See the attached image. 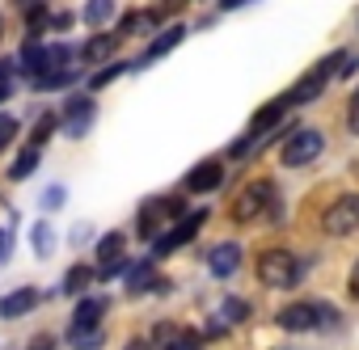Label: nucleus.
Instances as JSON below:
<instances>
[{
	"mask_svg": "<svg viewBox=\"0 0 359 350\" xmlns=\"http://www.w3.org/2000/svg\"><path fill=\"white\" fill-rule=\"evenodd\" d=\"M342 59H346V51H334L330 59H321V64H313L296 85H292V93H287V102L292 106H304V102H313L325 85H330V76H338L342 72Z\"/></svg>",
	"mask_w": 359,
	"mask_h": 350,
	"instance_id": "obj_1",
	"label": "nucleus"
},
{
	"mask_svg": "<svg viewBox=\"0 0 359 350\" xmlns=\"http://www.w3.org/2000/svg\"><path fill=\"white\" fill-rule=\"evenodd\" d=\"M321 148H325V135H321L317 127H296V131L283 139L279 160H283L287 169H304L309 160H317V156H321Z\"/></svg>",
	"mask_w": 359,
	"mask_h": 350,
	"instance_id": "obj_2",
	"label": "nucleus"
},
{
	"mask_svg": "<svg viewBox=\"0 0 359 350\" xmlns=\"http://www.w3.org/2000/svg\"><path fill=\"white\" fill-rule=\"evenodd\" d=\"M300 274H304V262H296L287 249H266L258 262V279L266 287H296Z\"/></svg>",
	"mask_w": 359,
	"mask_h": 350,
	"instance_id": "obj_3",
	"label": "nucleus"
},
{
	"mask_svg": "<svg viewBox=\"0 0 359 350\" xmlns=\"http://www.w3.org/2000/svg\"><path fill=\"white\" fill-rule=\"evenodd\" d=\"M321 321H334V312H330V308H317V304H309V300H296V304L279 308V316H275V325L287 329V333H309V329H317Z\"/></svg>",
	"mask_w": 359,
	"mask_h": 350,
	"instance_id": "obj_4",
	"label": "nucleus"
},
{
	"mask_svg": "<svg viewBox=\"0 0 359 350\" xmlns=\"http://www.w3.org/2000/svg\"><path fill=\"white\" fill-rule=\"evenodd\" d=\"M287 106H292V102H287V93H283V97H275V102H266V106L250 118V135L233 144V156H245V152L254 148V139H258V135H266L271 127H279V118L287 114Z\"/></svg>",
	"mask_w": 359,
	"mask_h": 350,
	"instance_id": "obj_5",
	"label": "nucleus"
},
{
	"mask_svg": "<svg viewBox=\"0 0 359 350\" xmlns=\"http://www.w3.org/2000/svg\"><path fill=\"white\" fill-rule=\"evenodd\" d=\"M271 203H275V186H271L266 178H262V182H250V186L237 195V203H233V220L250 224V220H258Z\"/></svg>",
	"mask_w": 359,
	"mask_h": 350,
	"instance_id": "obj_6",
	"label": "nucleus"
},
{
	"mask_svg": "<svg viewBox=\"0 0 359 350\" xmlns=\"http://www.w3.org/2000/svg\"><path fill=\"white\" fill-rule=\"evenodd\" d=\"M321 224H325L330 237L355 232V228H359V195H338V199L330 203V211L321 216Z\"/></svg>",
	"mask_w": 359,
	"mask_h": 350,
	"instance_id": "obj_7",
	"label": "nucleus"
},
{
	"mask_svg": "<svg viewBox=\"0 0 359 350\" xmlns=\"http://www.w3.org/2000/svg\"><path fill=\"white\" fill-rule=\"evenodd\" d=\"M182 211H187V199H152V203H144L140 207V237L144 241L161 237V224L169 216H182Z\"/></svg>",
	"mask_w": 359,
	"mask_h": 350,
	"instance_id": "obj_8",
	"label": "nucleus"
},
{
	"mask_svg": "<svg viewBox=\"0 0 359 350\" xmlns=\"http://www.w3.org/2000/svg\"><path fill=\"white\" fill-rule=\"evenodd\" d=\"M93 118H97V102H93V97H81V93H76V97H68V106H64V114H60L64 131H68V135H76V139L89 131V122H93Z\"/></svg>",
	"mask_w": 359,
	"mask_h": 350,
	"instance_id": "obj_9",
	"label": "nucleus"
},
{
	"mask_svg": "<svg viewBox=\"0 0 359 350\" xmlns=\"http://www.w3.org/2000/svg\"><path fill=\"white\" fill-rule=\"evenodd\" d=\"M208 220V211H191L182 224H173V232H161L156 237V253H173L177 245H187V241H195L199 237V224Z\"/></svg>",
	"mask_w": 359,
	"mask_h": 350,
	"instance_id": "obj_10",
	"label": "nucleus"
},
{
	"mask_svg": "<svg viewBox=\"0 0 359 350\" xmlns=\"http://www.w3.org/2000/svg\"><path fill=\"white\" fill-rule=\"evenodd\" d=\"M224 186V164L220 160H203L191 169V178H187V190L191 195H216Z\"/></svg>",
	"mask_w": 359,
	"mask_h": 350,
	"instance_id": "obj_11",
	"label": "nucleus"
},
{
	"mask_svg": "<svg viewBox=\"0 0 359 350\" xmlns=\"http://www.w3.org/2000/svg\"><path fill=\"white\" fill-rule=\"evenodd\" d=\"M43 304V295L34 291V287H18V291H9L5 300H0V316L5 321H13V316H26V312H34Z\"/></svg>",
	"mask_w": 359,
	"mask_h": 350,
	"instance_id": "obj_12",
	"label": "nucleus"
},
{
	"mask_svg": "<svg viewBox=\"0 0 359 350\" xmlns=\"http://www.w3.org/2000/svg\"><path fill=\"white\" fill-rule=\"evenodd\" d=\"M237 270H241V245H237V241L216 245V249H212V274H216V279H233Z\"/></svg>",
	"mask_w": 359,
	"mask_h": 350,
	"instance_id": "obj_13",
	"label": "nucleus"
},
{
	"mask_svg": "<svg viewBox=\"0 0 359 350\" xmlns=\"http://www.w3.org/2000/svg\"><path fill=\"white\" fill-rule=\"evenodd\" d=\"M182 38H187V26H165V30H161V34L148 43V51L140 55V68H144V64H152V59H161L165 51H173V47L182 43Z\"/></svg>",
	"mask_w": 359,
	"mask_h": 350,
	"instance_id": "obj_14",
	"label": "nucleus"
},
{
	"mask_svg": "<svg viewBox=\"0 0 359 350\" xmlns=\"http://www.w3.org/2000/svg\"><path fill=\"white\" fill-rule=\"evenodd\" d=\"M148 287H161L156 262H152V258H144V262H135V266L127 270V295H144Z\"/></svg>",
	"mask_w": 359,
	"mask_h": 350,
	"instance_id": "obj_15",
	"label": "nucleus"
},
{
	"mask_svg": "<svg viewBox=\"0 0 359 350\" xmlns=\"http://www.w3.org/2000/svg\"><path fill=\"white\" fill-rule=\"evenodd\" d=\"M106 308H110V300H106V295H81V300H76V308H72V325H97Z\"/></svg>",
	"mask_w": 359,
	"mask_h": 350,
	"instance_id": "obj_16",
	"label": "nucleus"
},
{
	"mask_svg": "<svg viewBox=\"0 0 359 350\" xmlns=\"http://www.w3.org/2000/svg\"><path fill=\"white\" fill-rule=\"evenodd\" d=\"M118 51V34H93L85 47H81V59L85 64H102V59H110Z\"/></svg>",
	"mask_w": 359,
	"mask_h": 350,
	"instance_id": "obj_17",
	"label": "nucleus"
},
{
	"mask_svg": "<svg viewBox=\"0 0 359 350\" xmlns=\"http://www.w3.org/2000/svg\"><path fill=\"white\" fill-rule=\"evenodd\" d=\"M68 346H72V350H102V346H106V333H102L97 325H72Z\"/></svg>",
	"mask_w": 359,
	"mask_h": 350,
	"instance_id": "obj_18",
	"label": "nucleus"
},
{
	"mask_svg": "<svg viewBox=\"0 0 359 350\" xmlns=\"http://www.w3.org/2000/svg\"><path fill=\"white\" fill-rule=\"evenodd\" d=\"M60 127H64V122H60V114H51V110H47V114H39V122H34V131H30V148H43Z\"/></svg>",
	"mask_w": 359,
	"mask_h": 350,
	"instance_id": "obj_19",
	"label": "nucleus"
},
{
	"mask_svg": "<svg viewBox=\"0 0 359 350\" xmlns=\"http://www.w3.org/2000/svg\"><path fill=\"white\" fill-rule=\"evenodd\" d=\"M34 169H39V148H22V152H18V160L9 164V178H13V182H26Z\"/></svg>",
	"mask_w": 359,
	"mask_h": 350,
	"instance_id": "obj_20",
	"label": "nucleus"
},
{
	"mask_svg": "<svg viewBox=\"0 0 359 350\" xmlns=\"http://www.w3.org/2000/svg\"><path fill=\"white\" fill-rule=\"evenodd\" d=\"M114 18V0H85V26H106Z\"/></svg>",
	"mask_w": 359,
	"mask_h": 350,
	"instance_id": "obj_21",
	"label": "nucleus"
},
{
	"mask_svg": "<svg viewBox=\"0 0 359 350\" xmlns=\"http://www.w3.org/2000/svg\"><path fill=\"white\" fill-rule=\"evenodd\" d=\"M123 249H127L123 232H110V237H102V241H97V262H102V266H106V262H118V258H123Z\"/></svg>",
	"mask_w": 359,
	"mask_h": 350,
	"instance_id": "obj_22",
	"label": "nucleus"
},
{
	"mask_svg": "<svg viewBox=\"0 0 359 350\" xmlns=\"http://www.w3.org/2000/svg\"><path fill=\"white\" fill-rule=\"evenodd\" d=\"M30 241H34V253H39V258H51V249H55V232H51L47 220L30 228Z\"/></svg>",
	"mask_w": 359,
	"mask_h": 350,
	"instance_id": "obj_23",
	"label": "nucleus"
},
{
	"mask_svg": "<svg viewBox=\"0 0 359 350\" xmlns=\"http://www.w3.org/2000/svg\"><path fill=\"white\" fill-rule=\"evenodd\" d=\"M89 283H93V270H89V266H72V270L64 274V295H81Z\"/></svg>",
	"mask_w": 359,
	"mask_h": 350,
	"instance_id": "obj_24",
	"label": "nucleus"
},
{
	"mask_svg": "<svg viewBox=\"0 0 359 350\" xmlns=\"http://www.w3.org/2000/svg\"><path fill=\"white\" fill-rule=\"evenodd\" d=\"M245 316H250V304L237 300V295H229L224 308H220V325H229V321H245Z\"/></svg>",
	"mask_w": 359,
	"mask_h": 350,
	"instance_id": "obj_25",
	"label": "nucleus"
},
{
	"mask_svg": "<svg viewBox=\"0 0 359 350\" xmlns=\"http://www.w3.org/2000/svg\"><path fill=\"white\" fill-rule=\"evenodd\" d=\"M148 26H156V13H127L123 18V34H140Z\"/></svg>",
	"mask_w": 359,
	"mask_h": 350,
	"instance_id": "obj_26",
	"label": "nucleus"
},
{
	"mask_svg": "<svg viewBox=\"0 0 359 350\" xmlns=\"http://www.w3.org/2000/svg\"><path fill=\"white\" fill-rule=\"evenodd\" d=\"M26 22H30V26H26V34L34 38V34H43V30H47V22H51V18H47V9H43V5H30V18H26Z\"/></svg>",
	"mask_w": 359,
	"mask_h": 350,
	"instance_id": "obj_27",
	"label": "nucleus"
},
{
	"mask_svg": "<svg viewBox=\"0 0 359 350\" xmlns=\"http://www.w3.org/2000/svg\"><path fill=\"white\" fill-rule=\"evenodd\" d=\"M68 203V195H64V186H51V190H43V211H60Z\"/></svg>",
	"mask_w": 359,
	"mask_h": 350,
	"instance_id": "obj_28",
	"label": "nucleus"
},
{
	"mask_svg": "<svg viewBox=\"0 0 359 350\" xmlns=\"http://www.w3.org/2000/svg\"><path fill=\"white\" fill-rule=\"evenodd\" d=\"M13 135H18V118H9V114H0V152H5V148L13 144Z\"/></svg>",
	"mask_w": 359,
	"mask_h": 350,
	"instance_id": "obj_29",
	"label": "nucleus"
},
{
	"mask_svg": "<svg viewBox=\"0 0 359 350\" xmlns=\"http://www.w3.org/2000/svg\"><path fill=\"white\" fill-rule=\"evenodd\" d=\"M118 72H127V64H110V68H102V72H97V76L89 80V89H102V85H110V80H114Z\"/></svg>",
	"mask_w": 359,
	"mask_h": 350,
	"instance_id": "obj_30",
	"label": "nucleus"
},
{
	"mask_svg": "<svg viewBox=\"0 0 359 350\" xmlns=\"http://www.w3.org/2000/svg\"><path fill=\"white\" fill-rule=\"evenodd\" d=\"M135 262H127V258H118V262H106L102 270H97V279H118V274H127Z\"/></svg>",
	"mask_w": 359,
	"mask_h": 350,
	"instance_id": "obj_31",
	"label": "nucleus"
},
{
	"mask_svg": "<svg viewBox=\"0 0 359 350\" xmlns=\"http://www.w3.org/2000/svg\"><path fill=\"white\" fill-rule=\"evenodd\" d=\"M346 127H351V135H359V89L351 93V106H346Z\"/></svg>",
	"mask_w": 359,
	"mask_h": 350,
	"instance_id": "obj_32",
	"label": "nucleus"
},
{
	"mask_svg": "<svg viewBox=\"0 0 359 350\" xmlns=\"http://www.w3.org/2000/svg\"><path fill=\"white\" fill-rule=\"evenodd\" d=\"M165 350H199V337H195V333H177Z\"/></svg>",
	"mask_w": 359,
	"mask_h": 350,
	"instance_id": "obj_33",
	"label": "nucleus"
},
{
	"mask_svg": "<svg viewBox=\"0 0 359 350\" xmlns=\"http://www.w3.org/2000/svg\"><path fill=\"white\" fill-rule=\"evenodd\" d=\"M26 350H60V342H55V337H51V333H34V337H30V346H26Z\"/></svg>",
	"mask_w": 359,
	"mask_h": 350,
	"instance_id": "obj_34",
	"label": "nucleus"
},
{
	"mask_svg": "<svg viewBox=\"0 0 359 350\" xmlns=\"http://www.w3.org/2000/svg\"><path fill=\"white\" fill-rule=\"evenodd\" d=\"M9 249H13V228H0V262L9 258Z\"/></svg>",
	"mask_w": 359,
	"mask_h": 350,
	"instance_id": "obj_35",
	"label": "nucleus"
},
{
	"mask_svg": "<svg viewBox=\"0 0 359 350\" xmlns=\"http://www.w3.org/2000/svg\"><path fill=\"white\" fill-rule=\"evenodd\" d=\"M51 30H72V13H55L51 18Z\"/></svg>",
	"mask_w": 359,
	"mask_h": 350,
	"instance_id": "obj_36",
	"label": "nucleus"
},
{
	"mask_svg": "<svg viewBox=\"0 0 359 350\" xmlns=\"http://www.w3.org/2000/svg\"><path fill=\"white\" fill-rule=\"evenodd\" d=\"M346 291H351V300H359V262H355V270H351V279H346Z\"/></svg>",
	"mask_w": 359,
	"mask_h": 350,
	"instance_id": "obj_37",
	"label": "nucleus"
},
{
	"mask_svg": "<svg viewBox=\"0 0 359 350\" xmlns=\"http://www.w3.org/2000/svg\"><path fill=\"white\" fill-rule=\"evenodd\" d=\"M89 237H93V228H89V224H81V228H76V237H72V241H76V245H85V241H89Z\"/></svg>",
	"mask_w": 359,
	"mask_h": 350,
	"instance_id": "obj_38",
	"label": "nucleus"
},
{
	"mask_svg": "<svg viewBox=\"0 0 359 350\" xmlns=\"http://www.w3.org/2000/svg\"><path fill=\"white\" fill-rule=\"evenodd\" d=\"M241 5H250V0H220V13H229V9H241Z\"/></svg>",
	"mask_w": 359,
	"mask_h": 350,
	"instance_id": "obj_39",
	"label": "nucleus"
},
{
	"mask_svg": "<svg viewBox=\"0 0 359 350\" xmlns=\"http://www.w3.org/2000/svg\"><path fill=\"white\" fill-rule=\"evenodd\" d=\"M9 93H13V85H9V80H0V102H9Z\"/></svg>",
	"mask_w": 359,
	"mask_h": 350,
	"instance_id": "obj_40",
	"label": "nucleus"
},
{
	"mask_svg": "<svg viewBox=\"0 0 359 350\" xmlns=\"http://www.w3.org/2000/svg\"><path fill=\"white\" fill-rule=\"evenodd\" d=\"M127 350H152V342H131Z\"/></svg>",
	"mask_w": 359,
	"mask_h": 350,
	"instance_id": "obj_41",
	"label": "nucleus"
},
{
	"mask_svg": "<svg viewBox=\"0 0 359 350\" xmlns=\"http://www.w3.org/2000/svg\"><path fill=\"white\" fill-rule=\"evenodd\" d=\"M0 38H5V18H0Z\"/></svg>",
	"mask_w": 359,
	"mask_h": 350,
	"instance_id": "obj_42",
	"label": "nucleus"
}]
</instances>
